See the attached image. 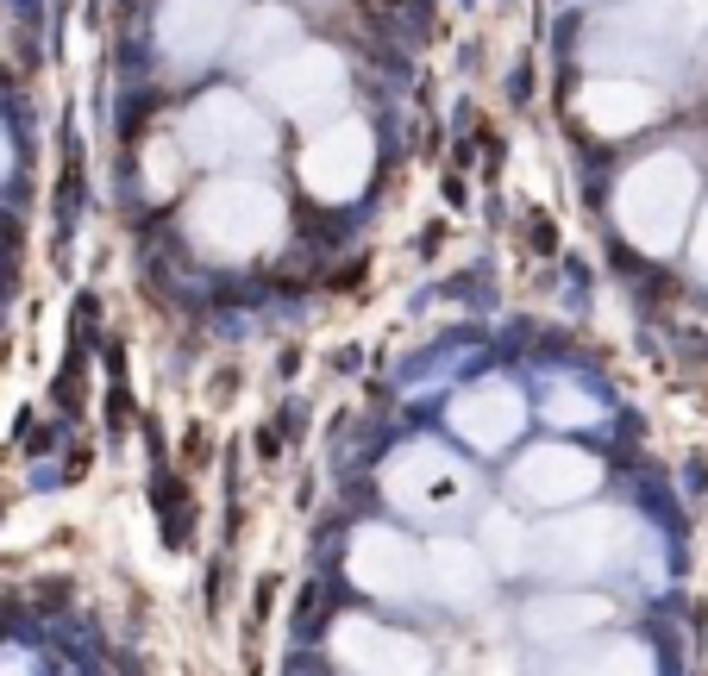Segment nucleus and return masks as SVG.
<instances>
[{
    "label": "nucleus",
    "mask_w": 708,
    "mask_h": 676,
    "mask_svg": "<svg viewBox=\"0 0 708 676\" xmlns=\"http://www.w3.org/2000/svg\"><path fill=\"white\" fill-rule=\"evenodd\" d=\"M703 38V7L696 0H621L589 20L583 32V63L614 75H639V82H678L689 50Z\"/></svg>",
    "instance_id": "obj_1"
},
{
    "label": "nucleus",
    "mask_w": 708,
    "mask_h": 676,
    "mask_svg": "<svg viewBox=\"0 0 708 676\" xmlns=\"http://www.w3.org/2000/svg\"><path fill=\"white\" fill-rule=\"evenodd\" d=\"M282 225H289V207L257 170H220L213 182H202V195L182 213L188 245L213 263H252L264 250H277Z\"/></svg>",
    "instance_id": "obj_2"
},
{
    "label": "nucleus",
    "mask_w": 708,
    "mask_h": 676,
    "mask_svg": "<svg viewBox=\"0 0 708 676\" xmlns=\"http://www.w3.org/2000/svg\"><path fill=\"white\" fill-rule=\"evenodd\" d=\"M646 545V532L621 507H552L546 526H527V570L546 582H602V576L627 570Z\"/></svg>",
    "instance_id": "obj_3"
},
{
    "label": "nucleus",
    "mask_w": 708,
    "mask_h": 676,
    "mask_svg": "<svg viewBox=\"0 0 708 676\" xmlns=\"http://www.w3.org/2000/svg\"><path fill=\"white\" fill-rule=\"evenodd\" d=\"M689 213H696V163H689L683 150H652V157H639V163L621 175V188H614V225H621L639 250H652V257L683 245Z\"/></svg>",
    "instance_id": "obj_4"
},
{
    "label": "nucleus",
    "mask_w": 708,
    "mask_h": 676,
    "mask_svg": "<svg viewBox=\"0 0 708 676\" xmlns=\"http://www.w3.org/2000/svg\"><path fill=\"white\" fill-rule=\"evenodd\" d=\"M477 470L439 439H407L382 464V501L414 526H452L457 514L477 507Z\"/></svg>",
    "instance_id": "obj_5"
},
{
    "label": "nucleus",
    "mask_w": 708,
    "mask_h": 676,
    "mask_svg": "<svg viewBox=\"0 0 708 676\" xmlns=\"http://www.w3.org/2000/svg\"><path fill=\"white\" fill-rule=\"evenodd\" d=\"M176 145L195 170H257V163H270L277 132L257 113V100L232 95V88H207L176 120Z\"/></svg>",
    "instance_id": "obj_6"
},
{
    "label": "nucleus",
    "mask_w": 708,
    "mask_h": 676,
    "mask_svg": "<svg viewBox=\"0 0 708 676\" xmlns=\"http://www.w3.org/2000/svg\"><path fill=\"white\" fill-rule=\"evenodd\" d=\"M257 95L270 100L289 120H332L345 95H352V75H345V57L327 45H289L282 57H270L257 70Z\"/></svg>",
    "instance_id": "obj_7"
},
{
    "label": "nucleus",
    "mask_w": 708,
    "mask_h": 676,
    "mask_svg": "<svg viewBox=\"0 0 708 676\" xmlns=\"http://www.w3.org/2000/svg\"><path fill=\"white\" fill-rule=\"evenodd\" d=\"M377 170V132L364 120H332L302 145V188L327 207H345L370 188Z\"/></svg>",
    "instance_id": "obj_8"
},
{
    "label": "nucleus",
    "mask_w": 708,
    "mask_h": 676,
    "mask_svg": "<svg viewBox=\"0 0 708 676\" xmlns=\"http://www.w3.org/2000/svg\"><path fill=\"white\" fill-rule=\"evenodd\" d=\"M596 482H602V464L589 457V451L564 445H533L514 457V470H508V495L521 501V507H571V501H589L596 495Z\"/></svg>",
    "instance_id": "obj_9"
},
{
    "label": "nucleus",
    "mask_w": 708,
    "mask_h": 676,
    "mask_svg": "<svg viewBox=\"0 0 708 676\" xmlns=\"http://www.w3.org/2000/svg\"><path fill=\"white\" fill-rule=\"evenodd\" d=\"M245 0H163L157 7V50L170 70H207L227 50Z\"/></svg>",
    "instance_id": "obj_10"
},
{
    "label": "nucleus",
    "mask_w": 708,
    "mask_h": 676,
    "mask_svg": "<svg viewBox=\"0 0 708 676\" xmlns=\"http://www.w3.org/2000/svg\"><path fill=\"white\" fill-rule=\"evenodd\" d=\"M345 570H352V582L364 595H377V601H407L427 589V557L395 526H364L352 539V551H345Z\"/></svg>",
    "instance_id": "obj_11"
},
{
    "label": "nucleus",
    "mask_w": 708,
    "mask_h": 676,
    "mask_svg": "<svg viewBox=\"0 0 708 676\" xmlns=\"http://www.w3.org/2000/svg\"><path fill=\"white\" fill-rule=\"evenodd\" d=\"M445 420H452V432L471 451L496 457V451H508L521 439V426H527V395H521L514 382H502V376H483V382H471V389L452 401Z\"/></svg>",
    "instance_id": "obj_12"
},
{
    "label": "nucleus",
    "mask_w": 708,
    "mask_h": 676,
    "mask_svg": "<svg viewBox=\"0 0 708 676\" xmlns=\"http://www.w3.org/2000/svg\"><path fill=\"white\" fill-rule=\"evenodd\" d=\"M614 620V601L596 595V589H577V582H558L546 595H533L521 607V632L539 639V646H571V639H589Z\"/></svg>",
    "instance_id": "obj_13"
},
{
    "label": "nucleus",
    "mask_w": 708,
    "mask_h": 676,
    "mask_svg": "<svg viewBox=\"0 0 708 676\" xmlns=\"http://www.w3.org/2000/svg\"><path fill=\"white\" fill-rule=\"evenodd\" d=\"M658 107H664V95H658L652 82H639V75H614V70H596L589 82H583V95H577L583 125L602 132V138H627V132H639Z\"/></svg>",
    "instance_id": "obj_14"
},
{
    "label": "nucleus",
    "mask_w": 708,
    "mask_h": 676,
    "mask_svg": "<svg viewBox=\"0 0 708 676\" xmlns=\"http://www.w3.org/2000/svg\"><path fill=\"white\" fill-rule=\"evenodd\" d=\"M332 664L339 671H427L432 651L414 632H395V626L345 614V620L332 626Z\"/></svg>",
    "instance_id": "obj_15"
},
{
    "label": "nucleus",
    "mask_w": 708,
    "mask_h": 676,
    "mask_svg": "<svg viewBox=\"0 0 708 676\" xmlns=\"http://www.w3.org/2000/svg\"><path fill=\"white\" fill-rule=\"evenodd\" d=\"M420 557H427V595L439 601V607H452V614H477V607H489V595H496V582H489V557H483L477 545H464V539H432V545H420Z\"/></svg>",
    "instance_id": "obj_16"
},
{
    "label": "nucleus",
    "mask_w": 708,
    "mask_h": 676,
    "mask_svg": "<svg viewBox=\"0 0 708 676\" xmlns=\"http://www.w3.org/2000/svg\"><path fill=\"white\" fill-rule=\"evenodd\" d=\"M289 45H302V25H295L289 7H252V13H239V25H232V38H227V50L245 70H264Z\"/></svg>",
    "instance_id": "obj_17"
},
{
    "label": "nucleus",
    "mask_w": 708,
    "mask_h": 676,
    "mask_svg": "<svg viewBox=\"0 0 708 676\" xmlns=\"http://www.w3.org/2000/svg\"><path fill=\"white\" fill-rule=\"evenodd\" d=\"M483 557H489V570H527V526L514 520L508 507H489L483 514Z\"/></svg>",
    "instance_id": "obj_18"
},
{
    "label": "nucleus",
    "mask_w": 708,
    "mask_h": 676,
    "mask_svg": "<svg viewBox=\"0 0 708 676\" xmlns=\"http://www.w3.org/2000/svg\"><path fill=\"white\" fill-rule=\"evenodd\" d=\"M539 407H546V420H552L558 432H577V426H596V420L608 414L602 401L589 395L583 382H571V376H552V389H546V401H539Z\"/></svg>",
    "instance_id": "obj_19"
},
{
    "label": "nucleus",
    "mask_w": 708,
    "mask_h": 676,
    "mask_svg": "<svg viewBox=\"0 0 708 676\" xmlns=\"http://www.w3.org/2000/svg\"><path fill=\"white\" fill-rule=\"evenodd\" d=\"M182 163H188V157H182L176 132H170V138H151V145H145V188H151V195H170Z\"/></svg>",
    "instance_id": "obj_20"
},
{
    "label": "nucleus",
    "mask_w": 708,
    "mask_h": 676,
    "mask_svg": "<svg viewBox=\"0 0 708 676\" xmlns=\"http://www.w3.org/2000/svg\"><path fill=\"white\" fill-rule=\"evenodd\" d=\"M571 671H646L652 664V651L639 646H608V651H589V657H564Z\"/></svg>",
    "instance_id": "obj_21"
},
{
    "label": "nucleus",
    "mask_w": 708,
    "mask_h": 676,
    "mask_svg": "<svg viewBox=\"0 0 708 676\" xmlns=\"http://www.w3.org/2000/svg\"><path fill=\"white\" fill-rule=\"evenodd\" d=\"M689 263H696V275L708 282V213L696 220V238H689Z\"/></svg>",
    "instance_id": "obj_22"
},
{
    "label": "nucleus",
    "mask_w": 708,
    "mask_h": 676,
    "mask_svg": "<svg viewBox=\"0 0 708 676\" xmlns=\"http://www.w3.org/2000/svg\"><path fill=\"white\" fill-rule=\"evenodd\" d=\"M0 671H32V657L26 651H0Z\"/></svg>",
    "instance_id": "obj_23"
},
{
    "label": "nucleus",
    "mask_w": 708,
    "mask_h": 676,
    "mask_svg": "<svg viewBox=\"0 0 708 676\" xmlns=\"http://www.w3.org/2000/svg\"><path fill=\"white\" fill-rule=\"evenodd\" d=\"M7 163H13V145H7V132H0V182H7Z\"/></svg>",
    "instance_id": "obj_24"
}]
</instances>
